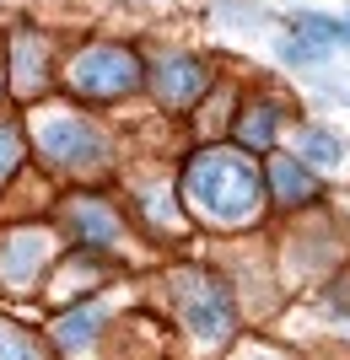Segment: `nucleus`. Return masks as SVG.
Instances as JSON below:
<instances>
[{
  "label": "nucleus",
  "mask_w": 350,
  "mask_h": 360,
  "mask_svg": "<svg viewBox=\"0 0 350 360\" xmlns=\"http://www.w3.org/2000/svg\"><path fill=\"white\" fill-rule=\"evenodd\" d=\"M183 188L199 205V215L215 226H248L264 210V183L248 150H199L183 172Z\"/></svg>",
  "instance_id": "obj_1"
},
{
  "label": "nucleus",
  "mask_w": 350,
  "mask_h": 360,
  "mask_svg": "<svg viewBox=\"0 0 350 360\" xmlns=\"http://www.w3.org/2000/svg\"><path fill=\"white\" fill-rule=\"evenodd\" d=\"M70 86L92 103H108V97H124L130 86H140V60L119 44H92L87 54H76L70 65Z\"/></svg>",
  "instance_id": "obj_2"
},
{
  "label": "nucleus",
  "mask_w": 350,
  "mask_h": 360,
  "mask_svg": "<svg viewBox=\"0 0 350 360\" xmlns=\"http://www.w3.org/2000/svg\"><path fill=\"white\" fill-rule=\"evenodd\" d=\"M38 150L54 167H103L108 162V140L81 119H49L38 129Z\"/></svg>",
  "instance_id": "obj_3"
},
{
  "label": "nucleus",
  "mask_w": 350,
  "mask_h": 360,
  "mask_svg": "<svg viewBox=\"0 0 350 360\" xmlns=\"http://www.w3.org/2000/svg\"><path fill=\"white\" fill-rule=\"evenodd\" d=\"M151 86H156V97H162V108L183 113L189 103L205 97L211 70H205V60H194V54H162V60L151 65Z\"/></svg>",
  "instance_id": "obj_4"
},
{
  "label": "nucleus",
  "mask_w": 350,
  "mask_h": 360,
  "mask_svg": "<svg viewBox=\"0 0 350 360\" xmlns=\"http://www.w3.org/2000/svg\"><path fill=\"white\" fill-rule=\"evenodd\" d=\"M183 323H189L194 339L221 345V339H232V328H237V307H232V296L221 285H194V296H183Z\"/></svg>",
  "instance_id": "obj_5"
},
{
  "label": "nucleus",
  "mask_w": 350,
  "mask_h": 360,
  "mask_svg": "<svg viewBox=\"0 0 350 360\" xmlns=\"http://www.w3.org/2000/svg\"><path fill=\"white\" fill-rule=\"evenodd\" d=\"M32 274H44V237H38V231L0 237V280H6V285H27Z\"/></svg>",
  "instance_id": "obj_6"
},
{
  "label": "nucleus",
  "mask_w": 350,
  "mask_h": 360,
  "mask_svg": "<svg viewBox=\"0 0 350 360\" xmlns=\"http://www.w3.org/2000/svg\"><path fill=\"white\" fill-rule=\"evenodd\" d=\"M270 183H275V199H280V205H302V199L318 194V178H313L307 162H296V156H275Z\"/></svg>",
  "instance_id": "obj_7"
},
{
  "label": "nucleus",
  "mask_w": 350,
  "mask_h": 360,
  "mask_svg": "<svg viewBox=\"0 0 350 360\" xmlns=\"http://www.w3.org/2000/svg\"><path fill=\"white\" fill-rule=\"evenodd\" d=\"M44 49H38V38L32 32H16L11 38V86L27 97V91H38V81H44Z\"/></svg>",
  "instance_id": "obj_8"
},
{
  "label": "nucleus",
  "mask_w": 350,
  "mask_h": 360,
  "mask_svg": "<svg viewBox=\"0 0 350 360\" xmlns=\"http://www.w3.org/2000/svg\"><path fill=\"white\" fill-rule=\"evenodd\" d=\"M275 129H280V108L275 103H259V108H243V113H237V146L243 150H270Z\"/></svg>",
  "instance_id": "obj_9"
},
{
  "label": "nucleus",
  "mask_w": 350,
  "mask_h": 360,
  "mask_svg": "<svg viewBox=\"0 0 350 360\" xmlns=\"http://www.w3.org/2000/svg\"><path fill=\"white\" fill-rule=\"evenodd\" d=\"M103 317H108V307H103V301H92V307H81V312H70V317H60V323H54V339H60L65 349H81V345H92V339H97Z\"/></svg>",
  "instance_id": "obj_10"
},
{
  "label": "nucleus",
  "mask_w": 350,
  "mask_h": 360,
  "mask_svg": "<svg viewBox=\"0 0 350 360\" xmlns=\"http://www.w3.org/2000/svg\"><path fill=\"white\" fill-rule=\"evenodd\" d=\"M70 221H76V231L92 237V242H108L113 231H119L113 215H108V205H97V199H92V205H70Z\"/></svg>",
  "instance_id": "obj_11"
},
{
  "label": "nucleus",
  "mask_w": 350,
  "mask_h": 360,
  "mask_svg": "<svg viewBox=\"0 0 350 360\" xmlns=\"http://www.w3.org/2000/svg\"><path fill=\"white\" fill-rule=\"evenodd\" d=\"M302 162L307 167H335V162H345V146H339L329 129H307L302 135Z\"/></svg>",
  "instance_id": "obj_12"
},
{
  "label": "nucleus",
  "mask_w": 350,
  "mask_h": 360,
  "mask_svg": "<svg viewBox=\"0 0 350 360\" xmlns=\"http://www.w3.org/2000/svg\"><path fill=\"white\" fill-rule=\"evenodd\" d=\"M296 32L323 38V44H350V22H339V16H318V11H302V16H296Z\"/></svg>",
  "instance_id": "obj_13"
},
{
  "label": "nucleus",
  "mask_w": 350,
  "mask_h": 360,
  "mask_svg": "<svg viewBox=\"0 0 350 360\" xmlns=\"http://www.w3.org/2000/svg\"><path fill=\"white\" fill-rule=\"evenodd\" d=\"M0 360H44V349L32 345L27 333H16V328H0Z\"/></svg>",
  "instance_id": "obj_14"
},
{
  "label": "nucleus",
  "mask_w": 350,
  "mask_h": 360,
  "mask_svg": "<svg viewBox=\"0 0 350 360\" xmlns=\"http://www.w3.org/2000/svg\"><path fill=\"white\" fill-rule=\"evenodd\" d=\"M22 162V135L11 124H0V178H11V167Z\"/></svg>",
  "instance_id": "obj_15"
},
{
  "label": "nucleus",
  "mask_w": 350,
  "mask_h": 360,
  "mask_svg": "<svg viewBox=\"0 0 350 360\" xmlns=\"http://www.w3.org/2000/svg\"><path fill=\"white\" fill-rule=\"evenodd\" d=\"M280 54H286L291 65H318V60H323L318 44H296V38H286V44H280Z\"/></svg>",
  "instance_id": "obj_16"
}]
</instances>
